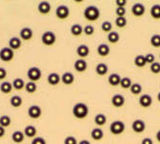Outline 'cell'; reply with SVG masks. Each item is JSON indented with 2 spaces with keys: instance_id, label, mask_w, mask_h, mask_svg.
I'll return each mask as SVG.
<instances>
[{
  "instance_id": "74e56055",
  "label": "cell",
  "mask_w": 160,
  "mask_h": 144,
  "mask_svg": "<svg viewBox=\"0 0 160 144\" xmlns=\"http://www.w3.org/2000/svg\"><path fill=\"white\" fill-rule=\"evenodd\" d=\"M150 42H151V44H152L153 47H155V48L160 47V35L155 34V35L152 36Z\"/></svg>"
},
{
  "instance_id": "db71d44e",
  "label": "cell",
  "mask_w": 160,
  "mask_h": 144,
  "mask_svg": "<svg viewBox=\"0 0 160 144\" xmlns=\"http://www.w3.org/2000/svg\"><path fill=\"white\" fill-rule=\"evenodd\" d=\"M157 99H158V101H159V102H160V92L157 94Z\"/></svg>"
},
{
  "instance_id": "603a6c76",
  "label": "cell",
  "mask_w": 160,
  "mask_h": 144,
  "mask_svg": "<svg viewBox=\"0 0 160 144\" xmlns=\"http://www.w3.org/2000/svg\"><path fill=\"white\" fill-rule=\"evenodd\" d=\"M97 52L98 54L101 56V57H106L109 54L110 52V48L108 45L105 44V43H102V44H100L97 48Z\"/></svg>"
},
{
  "instance_id": "b9f144b4",
  "label": "cell",
  "mask_w": 160,
  "mask_h": 144,
  "mask_svg": "<svg viewBox=\"0 0 160 144\" xmlns=\"http://www.w3.org/2000/svg\"><path fill=\"white\" fill-rule=\"evenodd\" d=\"M115 13L117 18H122V17H125L126 14V8L125 7H117L115 10Z\"/></svg>"
},
{
  "instance_id": "e575fe53",
  "label": "cell",
  "mask_w": 160,
  "mask_h": 144,
  "mask_svg": "<svg viewBox=\"0 0 160 144\" xmlns=\"http://www.w3.org/2000/svg\"><path fill=\"white\" fill-rule=\"evenodd\" d=\"M11 122H12V120L9 115H2V116L0 117V126L3 128L9 127L11 125Z\"/></svg>"
},
{
  "instance_id": "f35d334b",
  "label": "cell",
  "mask_w": 160,
  "mask_h": 144,
  "mask_svg": "<svg viewBox=\"0 0 160 144\" xmlns=\"http://www.w3.org/2000/svg\"><path fill=\"white\" fill-rule=\"evenodd\" d=\"M128 23V20L125 17H122V18H116L115 19V24L117 27L119 28H124Z\"/></svg>"
},
{
  "instance_id": "2e32d148",
  "label": "cell",
  "mask_w": 160,
  "mask_h": 144,
  "mask_svg": "<svg viewBox=\"0 0 160 144\" xmlns=\"http://www.w3.org/2000/svg\"><path fill=\"white\" fill-rule=\"evenodd\" d=\"M20 46H21V39L19 38L13 37V38L10 39V40H9V47L11 49H12L14 51V50L19 49Z\"/></svg>"
},
{
  "instance_id": "7a4b0ae2",
  "label": "cell",
  "mask_w": 160,
  "mask_h": 144,
  "mask_svg": "<svg viewBox=\"0 0 160 144\" xmlns=\"http://www.w3.org/2000/svg\"><path fill=\"white\" fill-rule=\"evenodd\" d=\"M83 17L88 21H96L100 18V10L96 6H88L83 11Z\"/></svg>"
},
{
  "instance_id": "4316f807",
  "label": "cell",
  "mask_w": 160,
  "mask_h": 144,
  "mask_svg": "<svg viewBox=\"0 0 160 144\" xmlns=\"http://www.w3.org/2000/svg\"><path fill=\"white\" fill-rule=\"evenodd\" d=\"M10 104L13 108H18L22 105V98L18 95H14L11 98L10 100Z\"/></svg>"
},
{
  "instance_id": "f907efd6",
  "label": "cell",
  "mask_w": 160,
  "mask_h": 144,
  "mask_svg": "<svg viewBox=\"0 0 160 144\" xmlns=\"http://www.w3.org/2000/svg\"><path fill=\"white\" fill-rule=\"evenodd\" d=\"M5 133H6V131H5V128H3V127L0 126V138L3 137V136H5Z\"/></svg>"
},
{
  "instance_id": "e0dca14e",
  "label": "cell",
  "mask_w": 160,
  "mask_h": 144,
  "mask_svg": "<svg viewBox=\"0 0 160 144\" xmlns=\"http://www.w3.org/2000/svg\"><path fill=\"white\" fill-rule=\"evenodd\" d=\"M74 68L78 72H83L87 68V63L83 59H79L74 64Z\"/></svg>"
},
{
  "instance_id": "4fadbf2b",
  "label": "cell",
  "mask_w": 160,
  "mask_h": 144,
  "mask_svg": "<svg viewBox=\"0 0 160 144\" xmlns=\"http://www.w3.org/2000/svg\"><path fill=\"white\" fill-rule=\"evenodd\" d=\"M111 104L116 107V108H120L122 106H124L125 104V98L123 95L121 94H115L112 98H111Z\"/></svg>"
},
{
  "instance_id": "836d02e7",
  "label": "cell",
  "mask_w": 160,
  "mask_h": 144,
  "mask_svg": "<svg viewBox=\"0 0 160 144\" xmlns=\"http://www.w3.org/2000/svg\"><path fill=\"white\" fill-rule=\"evenodd\" d=\"M37 89H38V85H37V84L35 82L30 81V82L25 85V90L29 93H34L37 90Z\"/></svg>"
},
{
  "instance_id": "52a82bcc",
  "label": "cell",
  "mask_w": 160,
  "mask_h": 144,
  "mask_svg": "<svg viewBox=\"0 0 160 144\" xmlns=\"http://www.w3.org/2000/svg\"><path fill=\"white\" fill-rule=\"evenodd\" d=\"M69 8L65 5H61L56 9V16L60 19H65L69 17Z\"/></svg>"
},
{
  "instance_id": "3957f363",
  "label": "cell",
  "mask_w": 160,
  "mask_h": 144,
  "mask_svg": "<svg viewBox=\"0 0 160 144\" xmlns=\"http://www.w3.org/2000/svg\"><path fill=\"white\" fill-rule=\"evenodd\" d=\"M126 129V125L123 121H120V120H116V121H113L110 126H109V130L111 134L113 135H121Z\"/></svg>"
},
{
  "instance_id": "9a60e30c",
  "label": "cell",
  "mask_w": 160,
  "mask_h": 144,
  "mask_svg": "<svg viewBox=\"0 0 160 144\" xmlns=\"http://www.w3.org/2000/svg\"><path fill=\"white\" fill-rule=\"evenodd\" d=\"M61 81L64 85H72L75 81V76L71 73V72H65L61 77Z\"/></svg>"
},
{
  "instance_id": "f1b7e54d",
  "label": "cell",
  "mask_w": 160,
  "mask_h": 144,
  "mask_svg": "<svg viewBox=\"0 0 160 144\" xmlns=\"http://www.w3.org/2000/svg\"><path fill=\"white\" fill-rule=\"evenodd\" d=\"M12 85L10 82H3L0 85V90L4 94H8L12 91Z\"/></svg>"
},
{
  "instance_id": "83f0119b",
  "label": "cell",
  "mask_w": 160,
  "mask_h": 144,
  "mask_svg": "<svg viewBox=\"0 0 160 144\" xmlns=\"http://www.w3.org/2000/svg\"><path fill=\"white\" fill-rule=\"evenodd\" d=\"M94 122L98 126H103L107 122V116L104 113H98L94 118Z\"/></svg>"
},
{
  "instance_id": "60d3db41",
  "label": "cell",
  "mask_w": 160,
  "mask_h": 144,
  "mask_svg": "<svg viewBox=\"0 0 160 144\" xmlns=\"http://www.w3.org/2000/svg\"><path fill=\"white\" fill-rule=\"evenodd\" d=\"M94 32H95V30H94V27L92 25H86L83 28V33L86 36H91V35L94 34Z\"/></svg>"
},
{
  "instance_id": "bcb514c9",
  "label": "cell",
  "mask_w": 160,
  "mask_h": 144,
  "mask_svg": "<svg viewBox=\"0 0 160 144\" xmlns=\"http://www.w3.org/2000/svg\"><path fill=\"white\" fill-rule=\"evenodd\" d=\"M31 144H46V141L43 137H40V136H38V137H35L33 140H32V143Z\"/></svg>"
},
{
  "instance_id": "7402d4cb",
  "label": "cell",
  "mask_w": 160,
  "mask_h": 144,
  "mask_svg": "<svg viewBox=\"0 0 160 144\" xmlns=\"http://www.w3.org/2000/svg\"><path fill=\"white\" fill-rule=\"evenodd\" d=\"M121 76L117 73H112L108 76V83L110 85L112 86H116L120 85V82H121Z\"/></svg>"
},
{
  "instance_id": "5bb4252c",
  "label": "cell",
  "mask_w": 160,
  "mask_h": 144,
  "mask_svg": "<svg viewBox=\"0 0 160 144\" xmlns=\"http://www.w3.org/2000/svg\"><path fill=\"white\" fill-rule=\"evenodd\" d=\"M38 10L42 14H47L51 11V5L48 1H41L38 5Z\"/></svg>"
},
{
  "instance_id": "f546056e",
  "label": "cell",
  "mask_w": 160,
  "mask_h": 144,
  "mask_svg": "<svg viewBox=\"0 0 160 144\" xmlns=\"http://www.w3.org/2000/svg\"><path fill=\"white\" fill-rule=\"evenodd\" d=\"M12 88L13 89H16V90H22L23 88H25V82L22 80V79H20V78H17V79H14L13 80V82H12Z\"/></svg>"
},
{
  "instance_id": "ee69618b",
  "label": "cell",
  "mask_w": 160,
  "mask_h": 144,
  "mask_svg": "<svg viewBox=\"0 0 160 144\" xmlns=\"http://www.w3.org/2000/svg\"><path fill=\"white\" fill-rule=\"evenodd\" d=\"M64 144H78V141H77L76 137L70 136L64 139Z\"/></svg>"
},
{
  "instance_id": "30bf717a",
  "label": "cell",
  "mask_w": 160,
  "mask_h": 144,
  "mask_svg": "<svg viewBox=\"0 0 160 144\" xmlns=\"http://www.w3.org/2000/svg\"><path fill=\"white\" fill-rule=\"evenodd\" d=\"M152 104V98L150 94H143L139 98V105L143 108H149Z\"/></svg>"
},
{
  "instance_id": "816d5d0a",
  "label": "cell",
  "mask_w": 160,
  "mask_h": 144,
  "mask_svg": "<svg viewBox=\"0 0 160 144\" xmlns=\"http://www.w3.org/2000/svg\"><path fill=\"white\" fill-rule=\"evenodd\" d=\"M78 144H90V142L88 140H86V139H83V140H81Z\"/></svg>"
},
{
  "instance_id": "4dcf8cb0",
  "label": "cell",
  "mask_w": 160,
  "mask_h": 144,
  "mask_svg": "<svg viewBox=\"0 0 160 144\" xmlns=\"http://www.w3.org/2000/svg\"><path fill=\"white\" fill-rule=\"evenodd\" d=\"M151 16L154 19H159L160 18V5L155 4L151 8Z\"/></svg>"
},
{
  "instance_id": "ba28073f",
  "label": "cell",
  "mask_w": 160,
  "mask_h": 144,
  "mask_svg": "<svg viewBox=\"0 0 160 144\" xmlns=\"http://www.w3.org/2000/svg\"><path fill=\"white\" fill-rule=\"evenodd\" d=\"M41 112H42V111H41L40 107L37 106V105H33L28 109V115L33 119H38V117H40Z\"/></svg>"
},
{
  "instance_id": "d6a6232c",
  "label": "cell",
  "mask_w": 160,
  "mask_h": 144,
  "mask_svg": "<svg viewBox=\"0 0 160 144\" xmlns=\"http://www.w3.org/2000/svg\"><path fill=\"white\" fill-rule=\"evenodd\" d=\"M146 60H145V56L143 55H138L135 57L134 59V64L137 66V67H144L146 65Z\"/></svg>"
},
{
  "instance_id": "9c48e42d",
  "label": "cell",
  "mask_w": 160,
  "mask_h": 144,
  "mask_svg": "<svg viewBox=\"0 0 160 144\" xmlns=\"http://www.w3.org/2000/svg\"><path fill=\"white\" fill-rule=\"evenodd\" d=\"M132 128L133 130V132H135L137 134H141L144 132V130L146 129V124H145V122L141 119H136L132 122Z\"/></svg>"
},
{
  "instance_id": "11a10c76",
  "label": "cell",
  "mask_w": 160,
  "mask_h": 144,
  "mask_svg": "<svg viewBox=\"0 0 160 144\" xmlns=\"http://www.w3.org/2000/svg\"><path fill=\"white\" fill-rule=\"evenodd\" d=\"M159 58H160V55H159Z\"/></svg>"
},
{
  "instance_id": "8992f818",
  "label": "cell",
  "mask_w": 160,
  "mask_h": 144,
  "mask_svg": "<svg viewBox=\"0 0 160 144\" xmlns=\"http://www.w3.org/2000/svg\"><path fill=\"white\" fill-rule=\"evenodd\" d=\"M14 57L13 50L10 47H3L0 50V60L3 62H11Z\"/></svg>"
},
{
  "instance_id": "ab89813d",
  "label": "cell",
  "mask_w": 160,
  "mask_h": 144,
  "mask_svg": "<svg viewBox=\"0 0 160 144\" xmlns=\"http://www.w3.org/2000/svg\"><path fill=\"white\" fill-rule=\"evenodd\" d=\"M102 30H103L104 32L106 33H110L111 30H112V24L110 21H104L103 23H102Z\"/></svg>"
},
{
  "instance_id": "8d00e7d4",
  "label": "cell",
  "mask_w": 160,
  "mask_h": 144,
  "mask_svg": "<svg viewBox=\"0 0 160 144\" xmlns=\"http://www.w3.org/2000/svg\"><path fill=\"white\" fill-rule=\"evenodd\" d=\"M132 80L128 77H124L121 79V82H120V85L122 86L123 89L125 90H128V89H130V86H132Z\"/></svg>"
},
{
  "instance_id": "681fc988",
  "label": "cell",
  "mask_w": 160,
  "mask_h": 144,
  "mask_svg": "<svg viewBox=\"0 0 160 144\" xmlns=\"http://www.w3.org/2000/svg\"><path fill=\"white\" fill-rule=\"evenodd\" d=\"M141 144H153V142H152V138H150V137H145V138L142 140Z\"/></svg>"
},
{
  "instance_id": "d590c367",
  "label": "cell",
  "mask_w": 160,
  "mask_h": 144,
  "mask_svg": "<svg viewBox=\"0 0 160 144\" xmlns=\"http://www.w3.org/2000/svg\"><path fill=\"white\" fill-rule=\"evenodd\" d=\"M130 92L134 95H137V94H140L141 91H142V85L138 83H135V84H132V86H130Z\"/></svg>"
},
{
  "instance_id": "c3c4849f",
  "label": "cell",
  "mask_w": 160,
  "mask_h": 144,
  "mask_svg": "<svg viewBox=\"0 0 160 144\" xmlns=\"http://www.w3.org/2000/svg\"><path fill=\"white\" fill-rule=\"evenodd\" d=\"M115 4L117 5V7H125V5L127 4V1L126 0H117V1L115 2Z\"/></svg>"
},
{
  "instance_id": "484cf974",
  "label": "cell",
  "mask_w": 160,
  "mask_h": 144,
  "mask_svg": "<svg viewBox=\"0 0 160 144\" xmlns=\"http://www.w3.org/2000/svg\"><path fill=\"white\" fill-rule=\"evenodd\" d=\"M91 137L94 140H101L104 137V132L100 128H95L91 131Z\"/></svg>"
},
{
  "instance_id": "d6986e66",
  "label": "cell",
  "mask_w": 160,
  "mask_h": 144,
  "mask_svg": "<svg viewBox=\"0 0 160 144\" xmlns=\"http://www.w3.org/2000/svg\"><path fill=\"white\" fill-rule=\"evenodd\" d=\"M47 82L51 85H57L61 82V76L56 73V72H53V73H50L47 77Z\"/></svg>"
},
{
  "instance_id": "cb8c5ba5",
  "label": "cell",
  "mask_w": 160,
  "mask_h": 144,
  "mask_svg": "<svg viewBox=\"0 0 160 144\" xmlns=\"http://www.w3.org/2000/svg\"><path fill=\"white\" fill-rule=\"evenodd\" d=\"M70 32L71 34L75 36V37H79L82 34L83 32V28L80 25V24H73L70 28Z\"/></svg>"
},
{
  "instance_id": "7c38bea8",
  "label": "cell",
  "mask_w": 160,
  "mask_h": 144,
  "mask_svg": "<svg viewBox=\"0 0 160 144\" xmlns=\"http://www.w3.org/2000/svg\"><path fill=\"white\" fill-rule=\"evenodd\" d=\"M33 35H34L33 30L31 28H29V27L22 28L20 30V32H19V36L23 40H30L33 38Z\"/></svg>"
},
{
  "instance_id": "7bdbcfd3",
  "label": "cell",
  "mask_w": 160,
  "mask_h": 144,
  "mask_svg": "<svg viewBox=\"0 0 160 144\" xmlns=\"http://www.w3.org/2000/svg\"><path fill=\"white\" fill-rule=\"evenodd\" d=\"M151 71L153 74H158L160 72V64L154 62L152 64H151Z\"/></svg>"
},
{
  "instance_id": "ffe728a7",
  "label": "cell",
  "mask_w": 160,
  "mask_h": 144,
  "mask_svg": "<svg viewBox=\"0 0 160 144\" xmlns=\"http://www.w3.org/2000/svg\"><path fill=\"white\" fill-rule=\"evenodd\" d=\"M95 71H96V73L100 76H104L108 73V66L104 64V63H101V64H98L96 65V68H95Z\"/></svg>"
},
{
  "instance_id": "f5cc1de1",
  "label": "cell",
  "mask_w": 160,
  "mask_h": 144,
  "mask_svg": "<svg viewBox=\"0 0 160 144\" xmlns=\"http://www.w3.org/2000/svg\"><path fill=\"white\" fill-rule=\"evenodd\" d=\"M156 139L160 142V130H159V131L156 133Z\"/></svg>"
},
{
  "instance_id": "44dd1931",
  "label": "cell",
  "mask_w": 160,
  "mask_h": 144,
  "mask_svg": "<svg viewBox=\"0 0 160 144\" xmlns=\"http://www.w3.org/2000/svg\"><path fill=\"white\" fill-rule=\"evenodd\" d=\"M24 136L27 137H35L37 135V128L33 125H28L24 129Z\"/></svg>"
},
{
  "instance_id": "277c9868",
  "label": "cell",
  "mask_w": 160,
  "mask_h": 144,
  "mask_svg": "<svg viewBox=\"0 0 160 144\" xmlns=\"http://www.w3.org/2000/svg\"><path fill=\"white\" fill-rule=\"evenodd\" d=\"M56 40H57L56 35H55V33H53L51 31H46L41 36V42L44 45H47V46L53 45L56 42Z\"/></svg>"
},
{
  "instance_id": "8fae6325",
  "label": "cell",
  "mask_w": 160,
  "mask_h": 144,
  "mask_svg": "<svg viewBox=\"0 0 160 144\" xmlns=\"http://www.w3.org/2000/svg\"><path fill=\"white\" fill-rule=\"evenodd\" d=\"M145 11H146V9L142 3H135L132 7V13L135 17H142L145 13Z\"/></svg>"
},
{
  "instance_id": "d4e9b609",
  "label": "cell",
  "mask_w": 160,
  "mask_h": 144,
  "mask_svg": "<svg viewBox=\"0 0 160 144\" xmlns=\"http://www.w3.org/2000/svg\"><path fill=\"white\" fill-rule=\"evenodd\" d=\"M24 133H22L21 131H16L12 135V139L14 143H21L24 140Z\"/></svg>"
},
{
  "instance_id": "5b68a950",
  "label": "cell",
  "mask_w": 160,
  "mask_h": 144,
  "mask_svg": "<svg viewBox=\"0 0 160 144\" xmlns=\"http://www.w3.org/2000/svg\"><path fill=\"white\" fill-rule=\"evenodd\" d=\"M41 70L38 68V67H36V66H33V67H30L27 71V77L29 78L31 82H37L38 81L40 78H41Z\"/></svg>"
},
{
  "instance_id": "f6af8a7d",
  "label": "cell",
  "mask_w": 160,
  "mask_h": 144,
  "mask_svg": "<svg viewBox=\"0 0 160 144\" xmlns=\"http://www.w3.org/2000/svg\"><path fill=\"white\" fill-rule=\"evenodd\" d=\"M145 60H146V63L147 64H152L154 63V61H155V57L152 54H147L146 56H145Z\"/></svg>"
},
{
  "instance_id": "1f68e13d",
  "label": "cell",
  "mask_w": 160,
  "mask_h": 144,
  "mask_svg": "<svg viewBox=\"0 0 160 144\" xmlns=\"http://www.w3.org/2000/svg\"><path fill=\"white\" fill-rule=\"evenodd\" d=\"M108 39L110 43H117L120 40V35L115 32V31H111L110 33H108Z\"/></svg>"
},
{
  "instance_id": "6da1fadb",
  "label": "cell",
  "mask_w": 160,
  "mask_h": 144,
  "mask_svg": "<svg viewBox=\"0 0 160 144\" xmlns=\"http://www.w3.org/2000/svg\"><path fill=\"white\" fill-rule=\"evenodd\" d=\"M72 112H73V115L78 118V119H83L87 116V114L89 112V109L85 104L83 103H78L73 107V110H72Z\"/></svg>"
},
{
  "instance_id": "ac0fdd59",
  "label": "cell",
  "mask_w": 160,
  "mask_h": 144,
  "mask_svg": "<svg viewBox=\"0 0 160 144\" xmlns=\"http://www.w3.org/2000/svg\"><path fill=\"white\" fill-rule=\"evenodd\" d=\"M77 54L80 58H85L89 54V47L85 44H81L77 47Z\"/></svg>"
},
{
  "instance_id": "7dc6e473",
  "label": "cell",
  "mask_w": 160,
  "mask_h": 144,
  "mask_svg": "<svg viewBox=\"0 0 160 144\" xmlns=\"http://www.w3.org/2000/svg\"><path fill=\"white\" fill-rule=\"evenodd\" d=\"M7 76V70L3 67H0V80H4Z\"/></svg>"
}]
</instances>
